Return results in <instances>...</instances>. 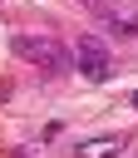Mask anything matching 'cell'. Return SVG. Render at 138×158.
<instances>
[{
  "mask_svg": "<svg viewBox=\"0 0 138 158\" xmlns=\"http://www.w3.org/2000/svg\"><path fill=\"white\" fill-rule=\"evenodd\" d=\"M15 54H20L25 64L44 69V74H64V69H74V49L59 44L54 35H15Z\"/></svg>",
  "mask_w": 138,
  "mask_h": 158,
  "instance_id": "obj_1",
  "label": "cell"
},
{
  "mask_svg": "<svg viewBox=\"0 0 138 158\" xmlns=\"http://www.w3.org/2000/svg\"><path fill=\"white\" fill-rule=\"evenodd\" d=\"M74 64H79L84 79H108V74H113V54H108V44L94 40V35L74 44Z\"/></svg>",
  "mask_w": 138,
  "mask_h": 158,
  "instance_id": "obj_2",
  "label": "cell"
},
{
  "mask_svg": "<svg viewBox=\"0 0 138 158\" xmlns=\"http://www.w3.org/2000/svg\"><path fill=\"white\" fill-rule=\"evenodd\" d=\"M79 5H84V10L94 15V25H104L108 35H123V40H128V35H138V20H133V15H123V10H113L108 0H79Z\"/></svg>",
  "mask_w": 138,
  "mask_h": 158,
  "instance_id": "obj_3",
  "label": "cell"
},
{
  "mask_svg": "<svg viewBox=\"0 0 138 158\" xmlns=\"http://www.w3.org/2000/svg\"><path fill=\"white\" fill-rule=\"evenodd\" d=\"M128 148V138H84V143H74V158H118Z\"/></svg>",
  "mask_w": 138,
  "mask_h": 158,
  "instance_id": "obj_4",
  "label": "cell"
}]
</instances>
